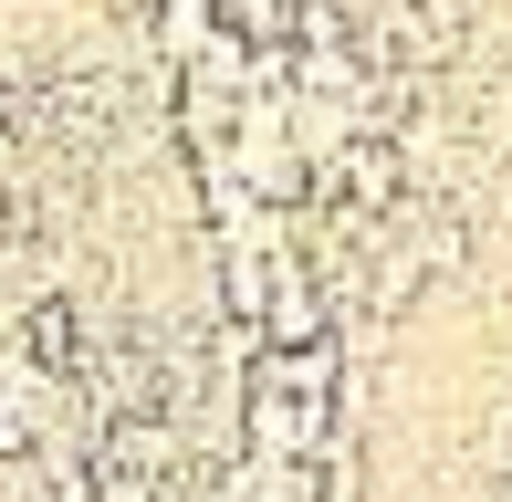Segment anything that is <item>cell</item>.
I'll return each instance as SVG.
<instances>
[{
	"instance_id": "cell-1",
	"label": "cell",
	"mask_w": 512,
	"mask_h": 502,
	"mask_svg": "<svg viewBox=\"0 0 512 502\" xmlns=\"http://www.w3.org/2000/svg\"><path fill=\"white\" fill-rule=\"evenodd\" d=\"M335 293H314L304 251H272V293H262V346H335Z\"/></svg>"
},
{
	"instance_id": "cell-3",
	"label": "cell",
	"mask_w": 512,
	"mask_h": 502,
	"mask_svg": "<svg viewBox=\"0 0 512 502\" xmlns=\"http://www.w3.org/2000/svg\"><path fill=\"white\" fill-rule=\"evenodd\" d=\"M42 450V419H32V367H0V461H32Z\"/></svg>"
},
{
	"instance_id": "cell-2",
	"label": "cell",
	"mask_w": 512,
	"mask_h": 502,
	"mask_svg": "<svg viewBox=\"0 0 512 502\" xmlns=\"http://www.w3.org/2000/svg\"><path fill=\"white\" fill-rule=\"evenodd\" d=\"M21 367L32 377H84V314L63 304V293H42V304L21 314Z\"/></svg>"
}]
</instances>
